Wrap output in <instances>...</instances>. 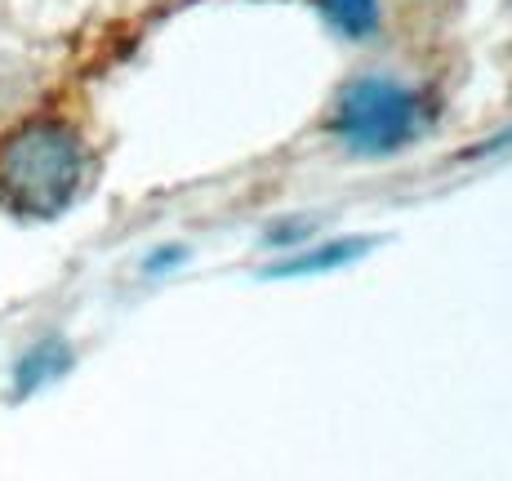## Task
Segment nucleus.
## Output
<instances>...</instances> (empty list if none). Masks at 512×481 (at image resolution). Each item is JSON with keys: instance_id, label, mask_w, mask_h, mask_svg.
Wrapping results in <instances>:
<instances>
[{"instance_id": "nucleus-1", "label": "nucleus", "mask_w": 512, "mask_h": 481, "mask_svg": "<svg viewBox=\"0 0 512 481\" xmlns=\"http://www.w3.org/2000/svg\"><path fill=\"white\" fill-rule=\"evenodd\" d=\"M90 147L67 121L36 116L0 139V205L18 219H58L81 196Z\"/></svg>"}, {"instance_id": "nucleus-2", "label": "nucleus", "mask_w": 512, "mask_h": 481, "mask_svg": "<svg viewBox=\"0 0 512 481\" xmlns=\"http://www.w3.org/2000/svg\"><path fill=\"white\" fill-rule=\"evenodd\" d=\"M437 121V103L428 90L406 85L397 76H352L330 107V134L352 156H397L401 147L419 143Z\"/></svg>"}, {"instance_id": "nucleus-3", "label": "nucleus", "mask_w": 512, "mask_h": 481, "mask_svg": "<svg viewBox=\"0 0 512 481\" xmlns=\"http://www.w3.org/2000/svg\"><path fill=\"white\" fill-rule=\"evenodd\" d=\"M370 237H348V241H330V245H317V250H303V254H294V259H285V263H272L263 277H317V272H334V268H343V263H352V259H361V254L370 250Z\"/></svg>"}, {"instance_id": "nucleus-4", "label": "nucleus", "mask_w": 512, "mask_h": 481, "mask_svg": "<svg viewBox=\"0 0 512 481\" xmlns=\"http://www.w3.org/2000/svg\"><path fill=\"white\" fill-rule=\"evenodd\" d=\"M317 14L326 18V27L343 41H370L383 23L379 0H312Z\"/></svg>"}, {"instance_id": "nucleus-5", "label": "nucleus", "mask_w": 512, "mask_h": 481, "mask_svg": "<svg viewBox=\"0 0 512 481\" xmlns=\"http://www.w3.org/2000/svg\"><path fill=\"white\" fill-rule=\"evenodd\" d=\"M67 361H72V352H67V343H58V339H45V343H36L32 352H27L23 361H18V392H36L41 384H49L54 375H63L67 370Z\"/></svg>"}]
</instances>
